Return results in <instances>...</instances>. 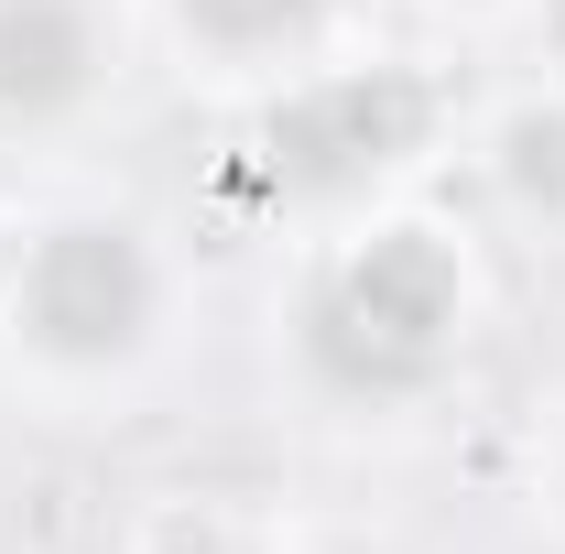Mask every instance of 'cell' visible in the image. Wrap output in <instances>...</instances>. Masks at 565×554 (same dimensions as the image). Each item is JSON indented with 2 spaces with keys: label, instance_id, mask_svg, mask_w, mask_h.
<instances>
[{
  "label": "cell",
  "instance_id": "cell-3",
  "mask_svg": "<svg viewBox=\"0 0 565 554\" xmlns=\"http://www.w3.org/2000/svg\"><path fill=\"white\" fill-rule=\"evenodd\" d=\"M141 316H152V273H141V251L120 228H66V239H44V262H33V327H44V348L109 359V348L141 338Z\"/></svg>",
  "mask_w": 565,
  "mask_h": 554
},
{
  "label": "cell",
  "instance_id": "cell-2",
  "mask_svg": "<svg viewBox=\"0 0 565 554\" xmlns=\"http://www.w3.org/2000/svg\"><path fill=\"white\" fill-rule=\"evenodd\" d=\"M414 131H424V98L403 76H349V87H316L273 120L262 174L294 185V196H338L359 174H381L392 152H414Z\"/></svg>",
  "mask_w": 565,
  "mask_h": 554
},
{
  "label": "cell",
  "instance_id": "cell-5",
  "mask_svg": "<svg viewBox=\"0 0 565 554\" xmlns=\"http://www.w3.org/2000/svg\"><path fill=\"white\" fill-rule=\"evenodd\" d=\"M511 185H522L533 207L565 217V109H544V120H522V131H511Z\"/></svg>",
  "mask_w": 565,
  "mask_h": 554
},
{
  "label": "cell",
  "instance_id": "cell-4",
  "mask_svg": "<svg viewBox=\"0 0 565 554\" xmlns=\"http://www.w3.org/2000/svg\"><path fill=\"white\" fill-rule=\"evenodd\" d=\"M76 87H87V22L66 0H0V98L55 109Z\"/></svg>",
  "mask_w": 565,
  "mask_h": 554
},
{
  "label": "cell",
  "instance_id": "cell-6",
  "mask_svg": "<svg viewBox=\"0 0 565 554\" xmlns=\"http://www.w3.org/2000/svg\"><path fill=\"white\" fill-rule=\"evenodd\" d=\"M207 33H228V44H273V33H294V22H316L327 0H185Z\"/></svg>",
  "mask_w": 565,
  "mask_h": 554
},
{
  "label": "cell",
  "instance_id": "cell-7",
  "mask_svg": "<svg viewBox=\"0 0 565 554\" xmlns=\"http://www.w3.org/2000/svg\"><path fill=\"white\" fill-rule=\"evenodd\" d=\"M555 33H565V0H555Z\"/></svg>",
  "mask_w": 565,
  "mask_h": 554
},
{
  "label": "cell",
  "instance_id": "cell-1",
  "mask_svg": "<svg viewBox=\"0 0 565 554\" xmlns=\"http://www.w3.org/2000/svg\"><path fill=\"white\" fill-rule=\"evenodd\" d=\"M457 327V273H446V251L424 239V228H392V239H370L349 273L327 283V305H316V359L349 381V392H403L435 370V348Z\"/></svg>",
  "mask_w": 565,
  "mask_h": 554
}]
</instances>
